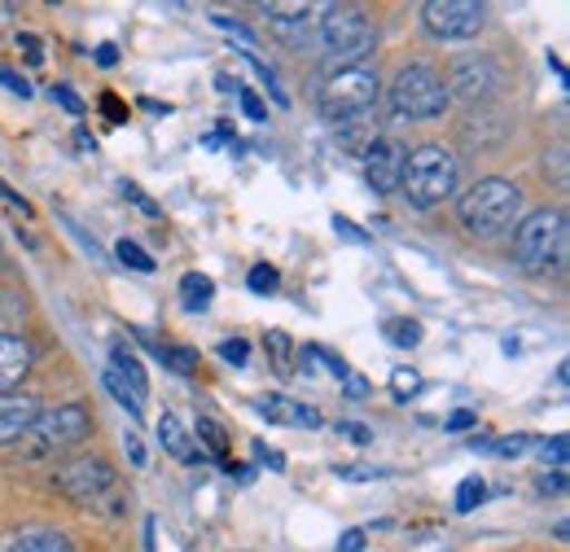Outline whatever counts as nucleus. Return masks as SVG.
<instances>
[{
  "label": "nucleus",
  "instance_id": "f257e3e1",
  "mask_svg": "<svg viewBox=\"0 0 570 552\" xmlns=\"http://www.w3.org/2000/svg\"><path fill=\"white\" fill-rule=\"evenodd\" d=\"M456 215H461L470 237H500L504 228H513L522 219V189L513 180H504V176L474 180L456 198Z\"/></svg>",
  "mask_w": 570,
  "mask_h": 552
},
{
  "label": "nucleus",
  "instance_id": "f03ea898",
  "mask_svg": "<svg viewBox=\"0 0 570 552\" xmlns=\"http://www.w3.org/2000/svg\"><path fill=\"white\" fill-rule=\"evenodd\" d=\"M400 194L417 210H434L439 203H448L456 194V158L443 145H417L404 162Z\"/></svg>",
  "mask_w": 570,
  "mask_h": 552
},
{
  "label": "nucleus",
  "instance_id": "7ed1b4c3",
  "mask_svg": "<svg viewBox=\"0 0 570 552\" xmlns=\"http://www.w3.org/2000/svg\"><path fill=\"white\" fill-rule=\"evenodd\" d=\"M567 255V215L562 210H531L513 224V264L522 273H544Z\"/></svg>",
  "mask_w": 570,
  "mask_h": 552
},
{
  "label": "nucleus",
  "instance_id": "20e7f679",
  "mask_svg": "<svg viewBox=\"0 0 570 552\" xmlns=\"http://www.w3.org/2000/svg\"><path fill=\"white\" fill-rule=\"evenodd\" d=\"M316 36H321V49L330 53V67L343 70V67H364V58L373 53V27H368V18L352 9V4H330L325 13H321V27H316Z\"/></svg>",
  "mask_w": 570,
  "mask_h": 552
},
{
  "label": "nucleus",
  "instance_id": "39448f33",
  "mask_svg": "<svg viewBox=\"0 0 570 552\" xmlns=\"http://www.w3.org/2000/svg\"><path fill=\"white\" fill-rule=\"evenodd\" d=\"M377 75L368 67H343V70H330L316 88V106L325 119L334 124H347V119H360L377 106Z\"/></svg>",
  "mask_w": 570,
  "mask_h": 552
},
{
  "label": "nucleus",
  "instance_id": "423d86ee",
  "mask_svg": "<svg viewBox=\"0 0 570 552\" xmlns=\"http://www.w3.org/2000/svg\"><path fill=\"white\" fill-rule=\"evenodd\" d=\"M391 110L400 119H439L448 110V88H443V75L430 67H404L391 83Z\"/></svg>",
  "mask_w": 570,
  "mask_h": 552
},
{
  "label": "nucleus",
  "instance_id": "0eeeda50",
  "mask_svg": "<svg viewBox=\"0 0 570 552\" xmlns=\"http://www.w3.org/2000/svg\"><path fill=\"white\" fill-rule=\"evenodd\" d=\"M88 430H92V416L83 404H58V408H40V416L31 421V430L22 438H31L36 452H62V447L83 443Z\"/></svg>",
  "mask_w": 570,
  "mask_h": 552
},
{
  "label": "nucleus",
  "instance_id": "6e6552de",
  "mask_svg": "<svg viewBox=\"0 0 570 552\" xmlns=\"http://www.w3.org/2000/svg\"><path fill=\"white\" fill-rule=\"evenodd\" d=\"M488 9L474 0H426L422 4V22L434 40H470L483 31Z\"/></svg>",
  "mask_w": 570,
  "mask_h": 552
},
{
  "label": "nucleus",
  "instance_id": "1a4fd4ad",
  "mask_svg": "<svg viewBox=\"0 0 570 552\" xmlns=\"http://www.w3.org/2000/svg\"><path fill=\"white\" fill-rule=\"evenodd\" d=\"M58 486L75 504H101L115 491V470L101 456H75L58 470Z\"/></svg>",
  "mask_w": 570,
  "mask_h": 552
},
{
  "label": "nucleus",
  "instance_id": "9d476101",
  "mask_svg": "<svg viewBox=\"0 0 570 552\" xmlns=\"http://www.w3.org/2000/svg\"><path fill=\"white\" fill-rule=\"evenodd\" d=\"M448 101L452 97H461V101H488V97H497L500 88V67L488 58V53H465V58H456L452 62V75H448Z\"/></svg>",
  "mask_w": 570,
  "mask_h": 552
},
{
  "label": "nucleus",
  "instance_id": "9b49d317",
  "mask_svg": "<svg viewBox=\"0 0 570 552\" xmlns=\"http://www.w3.org/2000/svg\"><path fill=\"white\" fill-rule=\"evenodd\" d=\"M404 162H409V149H404V140H395V137L373 140V145L364 149V180H368V189H373L377 198H386V194H400V180H404Z\"/></svg>",
  "mask_w": 570,
  "mask_h": 552
},
{
  "label": "nucleus",
  "instance_id": "f8f14e48",
  "mask_svg": "<svg viewBox=\"0 0 570 552\" xmlns=\"http://www.w3.org/2000/svg\"><path fill=\"white\" fill-rule=\"evenodd\" d=\"M36 416H40V400L4 391V395H0V447H4V443H18V438L31 430Z\"/></svg>",
  "mask_w": 570,
  "mask_h": 552
},
{
  "label": "nucleus",
  "instance_id": "ddd939ff",
  "mask_svg": "<svg viewBox=\"0 0 570 552\" xmlns=\"http://www.w3.org/2000/svg\"><path fill=\"white\" fill-rule=\"evenodd\" d=\"M31 359H36V351H31L27 338H18V334H4L0 338V395L31 373Z\"/></svg>",
  "mask_w": 570,
  "mask_h": 552
},
{
  "label": "nucleus",
  "instance_id": "4468645a",
  "mask_svg": "<svg viewBox=\"0 0 570 552\" xmlns=\"http://www.w3.org/2000/svg\"><path fill=\"white\" fill-rule=\"evenodd\" d=\"M158 443H163V452H167V456H176L180 465H194V461H203V452L194 447V434H189V425H185V421H180L176 413L158 416Z\"/></svg>",
  "mask_w": 570,
  "mask_h": 552
},
{
  "label": "nucleus",
  "instance_id": "2eb2a0df",
  "mask_svg": "<svg viewBox=\"0 0 570 552\" xmlns=\"http://www.w3.org/2000/svg\"><path fill=\"white\" fill-rule=\"evenodd\" d=\"M255 413L268 416L273 425H307V430L321 425V416L312 413V408H303L298 400H289V395H264V400H255Z\"/></svg>",
  "mask_w": 570,
  "mask_h": 552
},
{
  "label": "nucleus",
  "instance_id": "dca6fc26",
  "mask_svg": "<svg viewBox=\"0 0 570 552\" xmlns=\"http://www.w3.org/2000/svg\"><path fill=\"white\" fill-rule=\"evenodd\" d=\"M110 368H115V373H119V377H124V382H128V386H132L141 400L149 395V377H145L141 359H137V355H132V351H128L124 343L110 346Z\"/></svg>",
  "mask_w": 570,
  "mask_h": 552
},
{
  "label": "nucleus",
  "instance_id": "f3484780",
  "mask_svg": "<svg viewBox=\"0 0 570 552\" xmlns=\"http://www.w3.org/2000/svg\"><path fill=\"white\" fill-rule=\"evenodd\" d=\"M9 552H75L71 540L67 535H58V531H22Z\"/></svg>",
  "mask_w": 570,
  "mask_h": 552
},
{
  "label": "nucleus",
  "instance_id": "a211bd4d",
  "mask_svg": "<svg viewBox=\"0 0 570 552\" xmlns=\"http://www.w3.org/2000/svg\"><path fill=\"white\" fill-rule=\"evenodd\" d=\"M180 298H185V307H189V312H207V307H212V298H215L212 276L185 273L180 276Z\"/></svg>",
  "mask_w": 570,
  "mask_h": 552
},
{
  "label": "nucleus",
  "instance_id": "6ab92c4d",
  "mask_svg": "<svg viewBox=\"0 0 570 552\" xmlns=\"http://www.w3.org/2000/svg\"><path fill=\"white\" fill-rule=\"evenodd\" d=\"M154 359H163L171 373H198V351L194 346H163V343H149Z\"/></svg>",
  "mask_w": 570,
  "mask_h": 552
},
{
  "label": "nucleus",
  "instance_id": "aec40b11",
  "mask_svg": "<svg viewBox=\"0 0 570 552\" xmlns=\"http://www.w3.org/2000/svg\"><path fill=\"white\" fill-rule=\"evenodd\" d=\"M101 386H106V391L119 400V408H124V413L141 416L145 400L137 395V391H132V386H128V382H124V377H119V373H115V368H106V373H101Z\"/></svg>",
  "mask_w": 570,
  "mask_h": 552
},
{
  "label": "nucleus",
  "instance_id": "412c9836",
  "mask_svg": "<svg viewBox=\"0 0 570 552\" xmlns=\"http://www.w3.org/2000/svg\"><path fill=\"white\" fill-rule=\"evenodd\" d=\"M198 443L212 452L215 461H224V456H228V434H224V425L212 421V416H198Z\"/></svg>",
  "mask_w": 570,
  "mask_h": 552
},
{
  "label": "nucleus",
  "instance_id": "4be33fe9",
  "mask_svg": "<svg viewBox=\"0 0 570 552\" xmlns=\"http://www.w3.org/2000/svg\"><path fill=\"white\" fill-rule=\"evenodd\" d=\"M22 316H27V303H22V294H13V289H0V338H4V334H13V329L22 325Z\"/></svg>",
  "mask_w": 570,
  "mask_h": 552
},
{
  "label": "nucleus",
  "instance_id": "5701e85b",
  "mask_svg": "<svg viewBox=\"0 0 570 552\" xmlns=\"http://www.w3.org/2000/svg\"><path fill=\"white\" fill-rule=\"evenodd\" d=\"M115 259H119L124 268H132V273H154V259L145 255L137 241H128V237H124V241L115 246Z\"/></svg>",
  "mask_w": 570,
  "mask_h": 552
},
{
  "label": "nucleus",
  "instance_id": "b1692460",
  "mask_svg": "<svg viewBox=\"0 0 570 552\" xmlns=\"http://www.w3.org/2000/svg\"><path fill=\"white\" fill-rule=\"evenodd\" d=\"M483 495H488L483 479H465V483L456 486V513H474L483 504Z\"/></svg>",
  "mask_w": 570,
  "mask_h": 552
},
{
  "label": "nucleus",
  "instance_id": "393cba45",
  "mask_svg": "<svg viewBox=\"0 0 570 552\" xmlns=\"http://www.w3.org/2000/svg\"><path fill=\"white\" fill-rule=\"evenodd\" d=\"M386 334H391V343L409 346V351L422 343V325L417 321H386Z\"/></svg>",
  "mask_w": 570,
  "mask_h": 552
},
{
  "label": "nucleus",
  "instance_id": "a878e982",
  "mask_svg": "<svg viewBox=\"0 0 570 552\" xmlns=\"http://www.w3.org/2000/svg\"><path fill=\"white\" fill-rule=\"evenodd\" d=\"M246 285H250L255 294H273V289L282 285V273H277L273 264H255V268H250V276H246Z\"/></svg>",
  "mask_w": 570,
  "mask_h": 552
},
{
  "label": "nucleus",
  "instance_id": "bb28decb",
  "mask_svg": "<svg viewBox=\"0 0 570 552\" xmlns=\"http://www.w3.org/2000/svg\"><path fill=\"white\" fill-rule=\"evenodd\" d=\"M391 391H395V400H409V395H417V391H422V377H417V368H395V373H391Z\"/></svg>",
  "mask_w": 570,
  "mask_h": 552
},
{
  "label": "nucleus",
  "instance_id": "cd10ccee",
  "mask_svg": "<svg viewBox=\"0 0 570 552\" xmlns=\"http://www.w3.org/2000/svg\"><path fill=\"white\" fill-rule=\"evenodd\" d=\"M535 452L544 456V461H553L558 470L567 465V434H553V438H544V443H535Z\"/></svg>",
  "mask_w": 570,
  "mask_h": 552
},
{
  "label": "nucleus",
  "instance_id": "c85d7f7f",
  "mask_svg": "<svg viewBox=\"0 0 570 552\" xmlns=\"http://www.w3.org/2000/svg\"><path fill=\"white\" fill-rule=\"evenodd\" d=\"M264 13H273L277 22H303V18H312V4H259Z\"/></svg>",
  "mask_w": 570,
  "mask_h": 552
},
{
  "label": "nucleus",
  "instance_id": "c756f323",
  "mask_svg": "<svg viewBox=\"0 0 570 552\" xmlns=\"http://www.w3.org/2000/svg\"><path fill=\"white\" fill-rule=\"evenodd\" d=\"M219 359L242 368V364L250 359V343H246V338H228V343H219Z\"/></svg>",
  "mask_w": 570,
  "mask_h": 552
},
{
  "label": "nucleus",
  "instance_id": "7c9ffc66",
  "mask_svg": "<svg viewBox=\"0 0 570 552\" xmlns=\"http://www.w3.org/2000/svg\"><path fill=\"white\" fill-rule=\"evenodd\" d=\"M268 351H273V359H277V373H294V368H289V338H285L282 329L268 334Z\"/></svg>",
  "mask_w": 570,
  "mask_h": 552
},
{
  "label": "nucleus",
  "instance_id": "2f4dec72",
  "mask_svg": "<svg viewBox=\"0 0 570 552\" xmlns=\"http://www.w3.org/2000/svg\"><path fill=\"white\" fill-rule=\"evenodd\" d=\"M237 101H242V110H246V119H255V124H264L268 119V110H264V101L250 92V88H237Z\"/></svg>",
  "mask_w": 570,
  "mask_h": 552
},
{
  "label": "nucleus",
  "instance_id": "473e14b6",
  "mask_svg": "<svg viewBox=\"0 0 570 552\" xmlns=\"http://www.w3.org/2000/svg\"><path fill=\"white\" fill-rule=\"evenodd\" d=\"M53 101H58L67 115H75V119L83 115V101H79V97L71 92V83H53Z\"/></svg>",
  "mask_w": 570,
  "mask_h": 552
},
{
  "label": "nucleus",
  "instance_id": "72a5a7b5",
  "mask_svg": "<svg viewBox=\"0 0 570 552\" xmlns=\"http://www.w3.org/2000/svg\"><path fill=\"white\" fill-rule=\"evenodd\" d=\"M338 434H343V438H352V443H360V447H364V443H373V430H368V425H360V421H338Z\"/></svg>",
  "mask_w": 570,
  "mask_h": 552
},
{
  "label": "nucleus",
  "instance_id": "f704fd0d",
  "mask_svg": "<svg viewBox=\"0 0 570 552\" xmlns=\"http://www.w3.org/2000/svg\"><path fill=\"white\" fill-rule=\"evenodd\" d=\"M212 22H215V27H219V31H233L237 40H246V45H255V36H250V31H246V27L237 22V18H224V13H212Z\"/></svg>",
  "mask_w": 570,
  "mask_h": 552
},
{
  "label": "nucleus",
  "instance_id": "c9c22d12",
  "mask_svg": "<svg viewBox=\"0 0 570 552\" xmlns=\"http://www.w3.org/2000/svg\"><path fill=\"white\" fill-rule=\"evenodd\" d=\"M0 83H4L9 92H18V97H31V83H27L22 75H13L9 67H0Z\"/></svg>",
  "mask_w": 570,
  "mask_h": 552
},
{
  "label": "nucleus",
  "instance_id": "e433bc0d",
  "mask_svg": "<svg viewBox=\"0 0 570 552\" xmlns=\"http://www.w3.org/2000/svg\"><path fill=\"white\" fill-rule=\"evenodd\" d=\"M334 228H338V233H343L347 241H356V246H364V241H368V237L360 233V228L352 224V219H347V215H334Z\"/></svg>",
  "mask_w": 570,
  "mask_h": 552
},
{
  "label": "nucleus",
  "instance_id": "4c0bfd02",
  "mask_svg": "<svg viewBox=\"0 0 570 552\" xmlns=\"http://www.w3.org/2000/svg\"><path fill=\"white\" fill-rule=\"evenodd\" d=\"M124 452H128V461L137 465V470H145V447H141V434H128L124 438Z\"/></svg>",
  "mask_w": 570,
  "mask_h": 552
},
{
  "label": "nucleus",
  "instance_id": "58836bf2",
  "mask_svg": "<svg viewBox=\"0 0 570 552\" xmlns=\"http://www.w3.org/2000/svg\"><path fill=\"white\" fill-rule=\"evenodd\" d=\"M364 540H368L364 531H347V535L334 544V552H360V549H364Z\"/></svg>",
  "mask_w": 570,
  "mask_h": 552
},
{
  "label": "nucleus",
  "instance_id": "ea45409f",
  "mask_svg": "<svg viewBox=\"0 0 570 552\" xmlns=\"http://www.w3.org/2000/svg\"><path fill=\"white\" fill-rule=\"evenodd\" d=\"M343 391H347L352 400H364V395H368V382H364V377H352V373H347V377H343Z\"/></svg>",
  "mask_w": 570,
  "mask_h": 552
},
{
  "label": "nucleus",
  "instance_id": "a19ab883",
  "mask_svg": "<svg viewBox=\"0 0 570 552\" xmlns=\"http://www.w3.org/2000/svg\"><path fill=\"white\" fill-rule=\"evenodd\" d=\"M124 194H128V198H132V203H137V207H141L145 215H158V207H154V203L145 198V194H141V189H137V185H124Z\"/></svg>",
  "mask_w": 570,
  "mask_h": 552
},
{
  "label": "nucleus",
  "instance_id": "79ce46f5",
  "mask_svg": "<svg viewBox=\"0 0 570 552\" xmlns=\"http://www.w3.org/2000/svg\"><path fill=\"white\" fill-rule=\"evenodd\" d=\"M92 58H97V67H115V62H119V49H115V45H97Z\"/></svg>",
  "mask_w": 570,
  "mask_h": 552
},
{
  "label": "nucleus",
  "instance_id": "37998d69",
  "mask_svg": "<svg viewBox=\"0 0 570 552\" xmlns=\"http://www.w3.org/2000/svg\"><path fill=\"white\" fill-rule=\"evenodd\" d=\"M562 486H567L562 470H553V474H544V479H540V491H544V495H549V491H562Z\"/></svg>",
  "mask_w": 570,
  "mask_h": 552
},
{
  "label": "nucleus",
  "instance_id": "c03bdc74",
  "mask_svg": "<svg viewBox=\"0 0 570 552\" xmlns=\"http://www.w3.org/2000/svg\"><path fill=\"white\" fill-rule=\"evenodd\" d=\"M470 425H474V413H470V408L448 416V430H470Z\"/></svg>",
  "mask_w": 570,
  "mask_h": 552
},
{
  "label": "nucleus",
  "instance_id": "a18cd8bd",
  "mask_svg": "<svg viewBox=\"0 0 570 552\" xmlns=\"http://www.w3.org/2000/svg\"><path fill=\"white\" fill-rule=\"evenodd\" d=\"M106 115H110V119H115V124H124V106H119V101H115V97H106Z\"/></svg>",
  "mask_w": 570,
  "mask_h": 552
}]
</instances>
